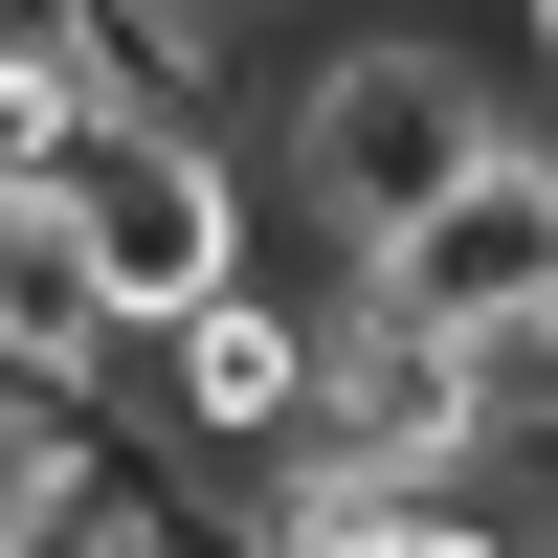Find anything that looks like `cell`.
<instances>
[{"label":"cell","instance_id":"obj_4","mask_svg":"<svg viewBox=\"0 0 558 558\" xmlns=\"http://www.w3.org/2000/svg\"><path fill=\"white\" fill-rule=\"evenodd\" d=\"M536 268H558V134H514V112H492V157H447L425 202H402L380 246L336 268V291L447 313V336H514V313H536Z\"/></svg>","mask_w":558,"mask_h":558},{"label":"cell","instance_id":"obj_6","mask_svg":"<svg viewBox=\"0 0 558 558\" xmlns=\"http://www.w3.org/2000/svg\"><path fill=\"white\" fill-rule=\"evenodd\" d=\"M68 447H89V402H45V380H0V514H23V492L68 470Z\"/></svg>","mask_w":558,"mask_h":558},{"label":"cell","instance_id":"obj_8","mask_svg":"<svg viewBox=\"0 0 558 558\" xmlns=\"http://www.w3.org/2000/svg\"><path fill=\"white\" fill-rule=\"evenodd\" d=\"M223 23H291V0H223Z\"/></svg>","mask_w":558,"mask_h":558},{"label":"cell","instance_id":"obj_1","mask_svg":"<svg viewBox=\"0 0 558 558\" xmlns=\"http://www.w3.org/2000/svg\"><path fill=\"white\" fill-rule=\"evenodd\" d=\"M447 157H492V68H470L447 23H336V45H313V68L246 112V179H268V223H313L336 268L380 246V223L425 202Z\"/></svg>","mask_w":558,"mask_h":558},{"label":"cell","instance_id":"obj_5","mask_svg":"<svg viewBox=\"0 0 558 558\" xmlns=\"http://www.w3.org/2000/svg\"><path fill=\"white\" fill-rule=\"evenodd\" d=\"M313 313L336 291H268V246L223 268V291H179L157 336H134V447H291V402H313Z\"/></svg>","mask_w":558,"mask_h":558},{"label":"cell","instance_id":"obj_2","mask_svg":"<svg viewBox=\"0 0 558 558\" xmlns=\"http://www.w3.org/2000/svg\"><path fill=\"white\" fill-rule=\"evenodd\" d=\"M45 202H68L89 291L157 336L179 291H223V268L268 246V179H246V112H89L68 157H45Z\"/></svg>","mask_w":558,"mask_h":558},{"label":"cell","instance_id":"obj_3","mask_svg":"<svg viewBox=\"0 0 558 558\" xmlns=\"http://www.w3.org/2000/svg\"><path fill=\"white\" fill-rule=\"evenodd\" d=\"M313 470L357 492H447V470H514V402H492V336H447V313H380L336 291L313 313V402H291Z\"/></svg>","mask_w":558,"mask_h":558},{"label":"cell","instance_id":"obj_7","mask_svg":"<svg viewBox=\"0 0 558 558\" xmlns=\"http://www.w3.org/2000/svg\"><path fill=\"white\" fill-rule=\"evenodd\" d=\"M514 89H536V112H558V0H514Z\"/></svg>","mask_w":558,"mask_h":558}]
</instances>
